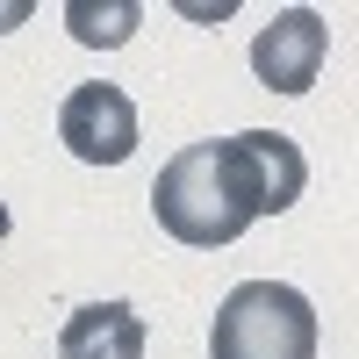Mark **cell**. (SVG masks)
<instances>
[{"instance_id":"obj_1","label":"cell","mask_w":359,"mask_h":359,"mask_svg":"<svg viewBox=\"0 0 359 359\" xmlns=\"http://www.w3.org/2000/svg\"><path fill=\"white\" fill-rule=\"evenodd\" d=\"M302 187H309V165L294 151V137L237 130V137L187 144L151 180V216L165 237L216 252V245H237L259 216H280Z\"/></svg>"},{"instance_id":"obj_2","label":"cell","mask_w":359,"mask_h":359,"mask_svg":"<svg viewBox=\"0 0 359 359\" xmlns=\"http://www.w3.org/2000/svg\"><path fill=\"white\" fill-rule=\"evenodd\" d=\"M208 359H316V309L287 280H245L223 294Z\"/></svg>"},{"instance_id":"obj_3","label":"cell","mask_w":359,"mask_h":359,"mask_svg":"<svg viewBox=\"0 0 359 359\" xmlns=\"http://www.w3.org/2000/svg\"><path fill=\"white\" fill-rule=\"evenodd\" d=\"M57 137H65V151L86 158V165H123L137 151V108L123 86L108 79H86L65 94V108H57Z\"/></svg>"},{"instance_id":"obj_4","label":"cell","mask_w":359,"mask_h":359,"mask_svg":"<svg viewBox=\"0 0 359 359\" xmlns=\"http://www.w3.org/2000/svg\"><path fill=\"white\" fill-rule=\"evenodd\" d=\"M323 50H331V29H323L316 8H287L259 29L252 43V72L259 86H273V94H309L316 72H323Z\"/></svg>"},{"instance_id":"obj_5","label":"cell","mask_w":359,"mask_h":359,"mask_svg":"<svg viewBox=\"0 0 359 359\" xmlns=\"http://www.w3.org/2000/svg\"><path fill=\"white\" fill-rule=\"evenodd\" d=\"M144 316L130 302H86L57 331V359H144Z\"/></svg>"},{"instance_id":"obj_6","label":"cell","mask_w":359,"mask_h":359,"mask_svg":"<svg viewBox=\"0 0 359 359\" xmlns=\"http://www.w3.org/2000/svg\"><path fill=\"white\" fill-rule=\"evenodd\" d=\"M65 22H72V36H79V43H130V36H137V22H144V8H137V0H115V8L72 0Z\"/></svg>"},{"instance_id":"obj_7","label":"cell","mask_w":359,"mask_h":359,"mask_svg":"<svg viewBox=\"0 0 359 359\" xmlns=\"http://www.w3.org/2000/svg\"><path fill=\"white\" fill-rule=\"evenodd\" d=\"M8 223H15V216H8V201H0V237H8Z\"/></svg>"}]
</instances>
